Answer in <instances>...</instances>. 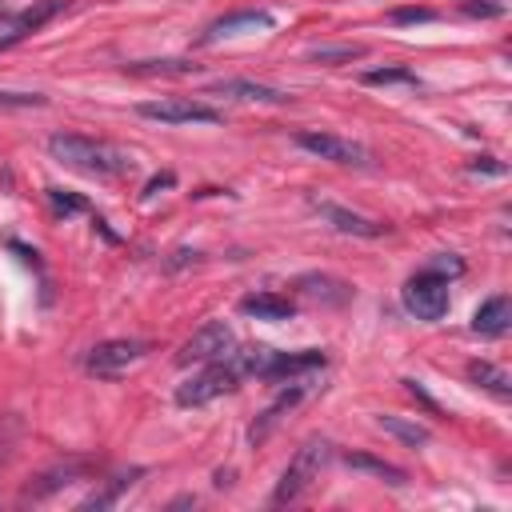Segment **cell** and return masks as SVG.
I'll list each match as a JSON object with an SVG mask.
<instances>
[{"label":"cell","mask_w":512,"mask_h":512,"mask_svg":"<svg viewBox=\"0 0 512 512\" xmlns=\"http://www.w3.org/2000/svg\"><path fill=\"white\" fill-rule=\"evenodd\" d=\"M48 152L64 168H76V172L96 176V180L124 176L132 168V160L120 148H112V144H104L96 136H80V132H56V136H48Z\"/></svg>","instance_id":"1"},{"label":"cell","mask_w":512,"mask_h":512,"mask_svg":"<svg viewBox=\"0 0 512 512\" xmlns=\"http://www.w3.org/2000/svg\"><path fill=\"white\" fill-rule=\"evenodd\" d=\"M240 360L232 356V352H224V356H216V360H208L204 364V372H196L188 384H180L176 388V404H184V408H196V404H208V400H216V396H224V392H232L236 384H240Z\"/></svg>","instance_id":"2"},{"label":"cell","mask_w":512,"mask_h":512,"mask_svg":"<svg viewBox=\"0 0 512 512\" xmlns=\"http://www.w3.org/2000/svg\"><path fill=\"white\" fill-rule=\"evenodd\" d=\"M328 460H332L328 440H308V444H300L296 456L288 460V468H284L276 492H272V504H292V500H300V496L308 492V484L324 472Z\"/></svg>","instance_id":"3"},{"label":"cell","mask_w":512,"mask_h":512,"mask_svg":"<svg viewBox=\"0 0 512 512\" xmlns=\"http://www.w3.org/2000/svg\"><path fill=\"white\" fill-rule=\"evenodd\" d=\"M296 144L320 160H332V164H344V168H368L372 164V152L348 136H336V132H316V128H304L296 132Z\"/></svg>","instance_id":"4"},{"label":"cell","mask_w":512,"mask_h":512,"mask_svg":"<svg viewBox=\"0 0 512 512\" xmlns=\"http://www.w3.org/2000/svg\"><path fill=\"white\" fill-rule=\"evenodd\" d=\"M136 112L144 120H160V124H220L224 112H216L204 100H188V96H164V100H144L136 104Z\"/></svg>","instance_id":"5"},{"label":"cell","mask_w":512,"mask_h":512,"mask_svg":"<svg viewBox=\"0 0 512 512\" xmlns=\"http://www.w3.org/2000/svg\"><path fill=\"white\" fill-rule=\"evenodd\" d=\"M404 308L416 316V320H440L448 312V280L436 276V272H416L408 284H404Z\"/></svg>","instance_id":"6"},{"label":"cell","mask_w":512,"mask_h":512,"mask_svg":"<svg viewBox=\"0 0 512 512\" xmlns=\"http://www.w3.org/2000/svg\"><path fill=\"white\" fill-rule=\"evenodd\" d=\"M232 344H236L232 328H228L224 320H208V324H200V328L180 344L176 364H180V368H188V364H208V360L232 352Z\"/></svg>","instance_id":"7"},{"label":"cell","mask_w":512,"mask_h":512,"mask_svg":"<svg viewBox=\"0 0 512 512\" xmlns=\"http://www.w3.org/2000/svg\"><path fill=\"white\" fill-rule=\"evenodd\" d=\"M144 356H148V344L144 340H100L88 352V372H96V376H120V372H128Z\"/></svg>","instance_id":"8"},{"label":"cell","mask_w":512,"mask_h":512,"mask_svg":"<svg viewBox=\"0 0 512 512\" xmlns=\"http://www.w3.org/2000/svg\"><path fill=\"white\" fill-rule=\"evenodd\" d=\"M272 24H276L272 12H264V8H236V12H224L220 20H212V24L200 32L196 44H216V40H224V36H244V32H268Z\"/></svg>","instance_id":"9"},{"label":"cell","mask_w":512,"mask_h":512,"mask_svg":"<svg viewBox=\"0 0 512 512\" xmlns=\"http://www.w3.org/2000/svg\"><path fill=\"white\" fill-rule=\"evenodd\" d=\"M324 364H328V356H324L320 348L268 352V360H264V368H260L256 376H264V380H296V376H308V372H316V368H324Z\"/></svg>","instance_id":"10"},{"label":"cell","mask_w":512,"mask_h":512,"mask_svg":"<svg viewBox=\"0 0 512 512\" xmlns=\"http://www.w3.org/2000/svg\"><path fill=\"white\" fill-rule=\"evenodd\" d=\"M208 96H232V100H252V104H288L292 100L284 88H272V84H260L248 76L216 80V84H208Z\"/></svg>","instance_id":"11"},{"label":"cell","mask_w":512,"mask_h":512,"mask_svg":"<svg viewBox=\"0 0 512 512\" xmlns=\"http://www.w3.org/2000/svg\"><path fill=\"white\" fill-rule=\"evenodd\" d=\"M316 212L336 228V232H344V236H364V240H376V236H384L388 232V224H380V220H368V216H360V212H348V208H340V204H328V200H320L316 204Z\"/></svg>","instance_id":"12"},{"label":"cell","mask_w":512,"mask_h":512,"mask_svg":"<svg viewBox=\"0 0 512 512\" xmlns=\"http://www.w3.org/2000/svg\"><path fill=\"white\" fill-rule=\"evenodd\" d=\"M508 324H512V300H508L504 292H500V296H488V300L476 308V316H472V332H476V336H488V340L504 336Z\"/></svg>","instance_id":"13"},{"label":"cell","mask_w":512,"mask_h":512,"mask_svg":"<svg viewBox=\"0 0 512 512\" xmlns=\"http://www.w3.org/2000/svg\"><path fill=\"white\" fill-rule=\"evenodd\" d=\"M240 312L252 316V320H268V324H276V320H288L296 308H292V300L280 296V292H252V296L240 300Z\"/></svg>","instance_id":"14"},{"label":"cell","mask_w":512,"mask_h":512,"mask_svg":"<svg viewBox=\"0 0 512 512\" xmlns=\"http://www.w3.org/2000/svg\"><path fill=\"white\" fill-rule=\"evenodd\" d=\"M300 396H304V384H296V380H292V388H284V392H280V396L260 412V420L252 424V432H248V436H252V444H260V440L272 432V424H276L284 412H292V408H296V400H300Z\"/></svg>","instance_id":"15"},{"label":"cell","mask_w":512,"mask_h":512,"mask_svg":"<svg viewBox=\"0 0 512 512\" xmlns=\"http://www.w3.org/2000/svg\"><path fill=\"white\" fill-rule=\"evenodd\" d=\"M468 376H472V384L488 388L496 400H508V396H512V380H508V372L496 368L492 360H472V364H468Z\"/></svg>","instance_id":"16"},{"label":"cell","mask_w":512,"mask_h":512,"mask_svg":"<svg viewBox=\"0 0 512 512\" xmlns=\"http://www.w3.org/2000/svg\"><path fill=\"white\" fill-rule=\"evenodd\" d=\"M296 288L304 292V296H312V300H328V304H344L348 296H352V288L348 284H340V280H332V276H300L296 280Z\"/></svg>","instance_id":"17"},{"label":"cell","mask_w":512,"mask_h":512,"mask_svg":"<svg viewBox=\"0 0 512 512\" xmlns=\"http://www.w3.org/2000/svg\"><path fill=\"white\" fill-rule=\"evenodd\" d=\"M376 424H380V432L396 436V440L408 444V448H424V444L432 440L424 424H412V420H404V416H376Z\"/></svg>","instance_id":"18"},{"label":"cell","mask_w":512,"mask_h":512,"mask_svg":"<svg viewBox=\"0 0 512 512\" xmlns=\"http://www.w3.org/2000/svg\"><path fill=\"white\" fill-rule=\"evenodd\" d=\"M344 464H348V468H360V472H372V476H380V480H388V484H396V488L408 480L404 468H396V464H388V460H376V456H368V452H348Z\"/></svg>","instance_id":"19"},{"label":"cell","mask_w":512,"mask_h":512,"mask_svg":"<svg viewBox=\"0 0 512 512\" xmlns=\"http://www.w3.org/2000/svg\"><path fill=\"white\" fill-rule=\"evenodd\" d=\"M80 472V464L72 460V464H60V468H52V472H44V476H36L28 488H24V500H40V496H48V492H56L60 484H72V476Z\"/></svg>","instance_id":"20"},{"label":"cell","mask_w":512,"mask_h":512,"mask_svg":"<svg viewBox=\"0 0 512 512\" xmlns=\"http://www.w3.org/2000/svg\"><path fill=\"white\" fill-rule=\"evenodd\" d=\"M196 68L200 64H192V60H140V64H124V72H132V76H188Z\"/></svg>","instance_id":"21"},{"label":"cell","mask_w":512,"mask_h":512,"mask_svg":"<svg viewBox=\"0 0 512 512\" xmlns=\"http://www.w3.org/2000/svg\"><path fill=\"white\" fill-rule=\"evenodd\" d=\"M308 56L320 64H352L364 56V44H316Z\"/></svg>","instance_id":"22"},{"label":"cell","mask_w":512,"mask_h":512,"mask_svg":"<svg viewBox=\"0 0 512 512\" xmlns=\"http://www.w3.org/2000/svg\"><path fill=\"white\" fill-rule=\"evenodd\" d=\"M360 80H364V84H408V88H416V84H420V76H416L408 64H392V68H368Z\"/></svg>","instance_id":"23"},{"label":"cell","mask_w":512,"mask_h":512,"mask_svg":"<svg viewBox=\"0 0 512 512\" xmlns=\"http://www.w3.org/2000/svg\"><path fill=\"white\" fill-rule=\"evenodd\" d=\"M132 476H136V472H128V476H112V480H108L100 492H92L80 508H112V504L120 500V492H124V488H132Z\"/></svg>","instance_id":"24"},{"label":"cell","mask_w":512,"mask_h":512,"mask_svg":"<svg viewBox=\"0 0 512 512\" xmlns=\"http://www.w3.org/2000/svg\"><path fill=\"white\" fill-rule=\"evenodd\" d=\"M44 192H48V200H52V208H56L60 216L88 212V200H84V196H76V192H64V188H44Z\"/></svg>","instance_id":"25"},{"label":"cell","mask_w":512,"mask_h":512,"mask_svg":"<svg viewBox=\"0 0 512 512\" xmlns=\"http://www.w3.org/2000/svg\"><path fill=\"white\" fill-rule=\"evenodd\" d=\"M428 272H436V276H460L464 272V260L460 256H452V252H440V256H432V264H428Z\"/></svg>","instance_id":"26"},{"label":"cell","mask_w":512,"mask_h":512,"mask_svg":"<svg viewBox=\"0 0 512 512\" xmlns=\"http://www.w3.org/2000/svg\"><path fill=\"white\" fill-rule=\"evenodd\" d=\"M0 104H8V108H40L44 96L40 92H0Z\"/></svg>","instance_id":"27"},{"label":"cell","mask_w":512,"mask_h":512,"mask_svg":"<svg viewBox=\"0 0 512 512\" xmlns=\"http://www.w3.org/2000/svg\"><path fill=\"white\" fill-rule=\"evenodd\" d=\"M392 20L396 24H428V20H436V12L432 8H396Z\"/></svg>","instance_id":"28"},{"label":"cell","mask_w":512,"mask_h":512,"mask_svg":"<svg viewBox=\"0 0 512 512\" xmlns=\"http://www.w3.org/2000/svg\"><path fill=\"white\" fill-rule=\"evenodd\" d=\"M460 8L468 16H500L504 12V4H496V0H460Z\"/></svg>","instance_id":"29"},{"label":"cell","mask_w":512,"mask_h":512,"mask_svg":"<svg viewBox=\"0 0 512 512\" xmlns=\"http://www.w3.org/2000/svg\"><path fill=\"white\" fill-rule=\"evenodd\" d=\"M404 388H408V396H412V400H420V404H424L432 416H440V404H436V400L424 392V384H420V380H404Z\"/></svg>","instance_id":"30"},{"label":"cell","mask_w":512,"mask_h":512,"mask_svg":"<svg viewBox=\"0 0 512 512\" xmlns=\"http://www.w3.org/2000/svg\"><path fill=\"white\" fill-rule=\"evenodd\" d=\"M24 36H28L24 28H16V24H4V36H0V52H8L12 44H20Z\"/></svg>","instance_id":"31"},{"label":"cell","mask_w":512,"mask_h":512,"mask_svg":"<svg viewBox=\"0 0 512 512\" xmlns=\"http://www.w3.org/2000/svg\"><path fill=\"white\" fill-rule=\"evenodd\" d=\"M472 172H492V176H500V172H504V164H500V160H492V156H484V160H476V164H472Z\"/></svg>","instance_id":"32"},{"label":"cell","mask_w":512,"mask_h":512,"mask_svg":"<svg viewBox=\"0 0 512 512\" xmlns=\"http://www.w3.org/2000/svg\"><path fill=\"white\" fill-rule=\"evenodd\" d=\"M172 184V172H164V176H156V180H148V188H144V196H152V192H160V188H168Z\"/></svg>","instance_id":"33"}]
</instances>
